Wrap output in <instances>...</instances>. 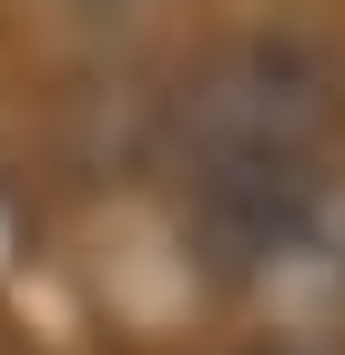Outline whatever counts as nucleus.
Listing matches in <instances>:
<instances>
[{
	"mask_svg": "<svg viewBox=\"0 0 345 355\" xmlns=\"http://www.w3.org/2000/svg\"><path fill=\"white\" fill-rule=\"evenodd\" d=\"M153 142H162V173L183 183V203L315 173L345 142V61L305 31H244L173 82Z\"/></svg>",
	"mask_w": 345,
	"mask_h": 355,
	"instance_id": "obj_1",
	"label": "nucleus"
},
{
	"mask_svg": "<svg viewBox=\"0 0 345 355\" xmlns=\"http://www.w3.org/2000/svg\"><path fill=\"white\" fill-rule=\"evenodd\" d=\"M183 214H193V254L224 295H274V304L345 295V163L244 183L213 203H183Z\"/></svg>",
	"mask_w": 345,
	"mask_h": 355,
	"instance_id": "obj_2",
	"label": "nucleus"
},
{
	"mask_svg": "<svg viewBox=\"0 0 345 355\" xmlns=\"http://www.w3.org/2000/svg\"><path fill=\"white\" fill-rule=\"evenodd\" d=\"M254 355H345V345H325V335H285V345H254Z\"/></svg>",
	"mask_w": 345,
	"mask_h": 355,
	"instance_id": "obj_3",
	"label": "nucleus"
}]
</instances>
